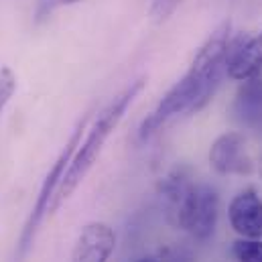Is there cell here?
<instances>
[{
  "label": "cell",
  "mask_w": 262,
  "mask_h": 262,
  "mask_svg": "<svg viewBox=\"0 0 262 262\" xmlns=\"http://www.w3.org/2000/svg\"><path fill=\"white\" fill-rule=\"evenodd\" d=\"M90 118H92V116L85 114V116L79 120V124L75 126L73 134H71L69 140H67L66 148L61 150V155H59L57 161L53 163L51 171L47 173V177H45V181H43V185H41V189H39V195L35 199L33 211H31V215H29V220H27V226H25V230H23V234H20V240H18V256H23V254L29 250V246L33 244L35 234H37V230H39L43 217H45L47 211H49V203H51V199H53L57 187H59V183H61V179H63V175H66L67 167H69V161H71L75 148H77L79 142H81V134L88 128Z\"/></svg>",
  "instance_id": "277c9868"
},
{
  "label": "cell",
  "mask_w": 262,
  "mask_h": 262,
  "mask_svg": "<svg viewBox=\"0 0 262 262\" xmlns=\"http://www.w3.org/2000/svg\"><path fill=\"white\" fill-rule=\"evenodd\" d=\"M232 256L236 262H262L260 238H240L232 244Z\"/></svg>",
  "instance_id": "30bf717a"
},
{
  "label": "cell",
  "mask_w": 262,
  "mask_h": 262,
  "mask_svg": "<svg viewBox=\"0 0 262 262\" xmlns=\"http://www.w3.org/2000/svg\"><path fill=\"white\" fill-rule=\"evenodd\" d=\"M209 165L220 175H250L254 171V161L244 134L236 130L220 134L209 146Z\"/></svg>",
  "instance_id": "5b68a950"
},
{
  "label": "cell",
  "mask_w": 262,
  "mask_h": 262,
  "mask_svg": "<svg viewBox=\"0 0 262 262\" xmlns=\"http://www.w3.org/2000/svg\"><path fill=\"white\" fill-rule=\"evenodd\" d=\"M14 90H16V77H14L12 69L10 67H2L0 69V114L6 108V104L10 102Z\"/></svg>",
  "instance_id": "8fae6325"
},
{
  "label": "cell",
  "mask_w": 262,
  "mask_h": 262,
  "mask_svg": "<svg viewBox=\"0 0 262 262\" xmlns=\"http://www.w3.org/2000/svg\"><path fill=\"white\" fill-rule=\"evenodd\" d=\"M228 217L240 238L262 240V199L254 189H244L230 201Z\"/></svg>",
  "instance_id": "ba28073f"
},
{
  "label": "cell",
  "mask_w": 262,
  "mask_h": 262,
  "mask_svg": "<svg viewBox=\"0 0 262 262\" xmlns=\"http://www.w3.org/2000/svg\"><path fill=\"white\" fill-rule=\"evenodd\" d=\"M234 112L238 120L248 126H258L262 122V73L242 81L236 94Z\"/></svg>",
  "instance_id": "9c48e42d"
},
{
  "label": "cell",
  "mask_w": 262,
  "mask_h": 262,
  "mask_svg": "<svg viewBox=\"0 0 262 262\" xmlns=\"http://www.w3.org/2000/svg\"><path fill=\"white\" fill-rule=\"evenodd\" d=\"M181 2H183V0H155L152 6H150V16H152V20H157V23L167 20V18L175 12V8H177Z\"/></svg>",
  "instance_id": "7c38bea8"
},
{
  "label": "cell",
  "mask_w": 262,
  "mask_h": 262,
  "mask_svg": "<svg viewBox=\"0 0 262 262\" xmlns=\"http://www.w3.org/2000/svg\"><path fill=\"white\" fill-rule=\"evenodd\" d=\"M230 20L222 23L207 41L199 47L185 75L161 98L157 108L142 120L138 138L148 140L159 132L173 116L181 112H197L215 92L222 71L226 69L228 45H230Z\"/></svg>",
  "instance_id": "6da1fadb"
},
{
  "label": "cell",
  "mask_w": 262,
  "mask_h": 262,
  "mask_svg": "<svg viewBox=\"0 0 262 262\" xmlns=\"http://www.w3.org/2000/svg\"><path fill=\"white\" fill-rule=\"evenodd\" d=\"M144 88V79H138L130 83L122 94H118L102 112L100 116L96 118V122L92 124V128L88 130V136L83 142H79V146L75 148L71 161H69V167H67L66 175L55 191V195L49 203V215L55 213L63 203H66L69 195L77 189V185L85 179V175L90 173V169L94 167V163L98 161L106 140L110 138V134L116 130V126L120 124V120L124 118L128 106L134 102V98L140 94V90Z\"/></svg>",
  "instance_id": "7a4b0ae2"
},
{
  "label": "cell",
  "mask_w": 262,
  "mask_h": 262,
  "mask_svg": "<svg viewBox=\"0 0 262 262\" xmlns=\"http://www.w3.org/2000/svg\"><path fill=\"white\" fill-rule=\"evenodd\" d=\"M134 262H159L157 258H138V260H134Z\"/></svg>",
  "instance_id": "4fadbf2b"
},
{
  "label": "cell",
  "mask_w": 262,
  "mask_h": 262,
  "mask_svg": "<svg viewBox=\"0 0 262 262\" xmlns=\"http://www.w3.org/2000/svg\"><path fill=\"white\" fill-rule=\"evenodd\" d=\"M226 73L236 81L250 79L262 73V31L246 37L240 35L228 45Z\"/></svg>",
  "instance_id": "8992f818"
},
{
  "label": "cell",
  "mask_w": 262,
  "mask_h": 262,
  "mask_svg": "<svg viewBox=\"0 0 262 262\" xmlns=\"http://www.w3.org/2000/svg\"><path fill=\"white\" fill-rule=\"evenodd\" d=\"M114 248V230L104 222H92L81 228L71 250V262H108Z\"/></svg>",
  "instance_id": "52a82bcc"
},
{
  "label": "cell",
  "mask_w": 262,
  "mask_h": 262,
  "mask_svg": "<svg viewBox=\"0 0 262 262\" xmlns=\"http://www.w3.org/2000/svg\"><path fill=\"white\" fill-rule=\"evenodd\" d=\"M169 213L177 228L197 240H207L215 232L220 215V195L211 185L193 183L183 171H173L163 183Z\"/></svg>",
  "instance_id": "3957f363"
}]
</instances>
